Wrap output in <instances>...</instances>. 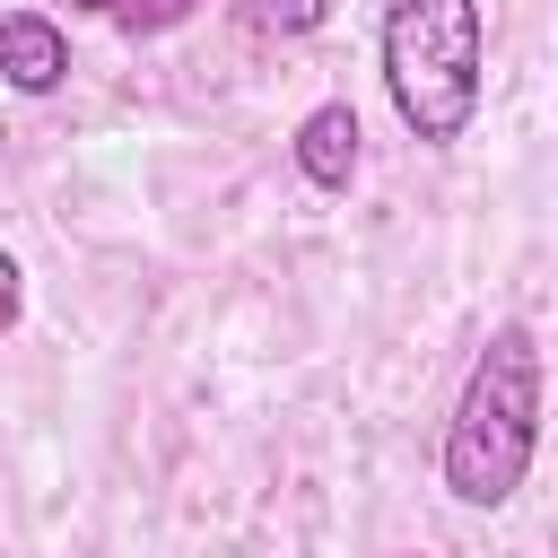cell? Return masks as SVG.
<instances>
[{
    "mask_svg": "<svg viewBox=\"0 0 558 558\" xmlns=\"http://www.w3.org/2000/svg\"><path fill=\"white\" fill-rule=\"evenodd\" d=\"M532 453H541V349L523 323H497L445 418V488L462 506H506Z\"/></svg>",
    "mask_w": 558,
    "mask_h": 558,
    "instance_id": "6da1fadb",
    "label": "cell"
},
{
    "mask_svg": "<svg viewBox=\"0 0 558 558\" xmlns=\"http://www.w3.org/2000/svg\"><path fill=\"white\" fill-rule=\"evenodd\" d=\"M480 61H488L480 0H392L384 9V87H392V113L410 122V140L445 148L471 131Z\"/></svg>",
    "mask_w": 558,
    "mask_h": 558,
    "instance_id": "7a4b0ae2",
    "label": "cell"
},
{
    "mask_svg": "<svg viewBox=\"0 0 558 558\" xmlns=\"http://www.w3.org/2000/svg\"><path fill=\"white\" fill-rule=\"evenodd\" d=\"M0 70H9L17 96H52L61 70H70V35L52 17H35V9H9L0 17Z\"/></svg>",
    "mask_w": 558,
    "mask_h": 558,
    "instance_id": "3957f363",
    "label": "cell"
},
{
    "mask_svg": "<svg viewBox=\"0 0 558 558\" xmlns=\"http://www.w3.org/2000/svg\"><path fill=\"white\" fill-rule=\"evenodd\" d=\"M296 166H305L314 192H349V174H357V113L349 105H314L296 122Z\"/></svg>",
    "mask_w": 558,
    "mask_h": 558,
    "instance_id": "277c9868",
    "label": "cell"
},
{
    "mask_svg": "<svg viewBox=\"0 0 558 558\" xmlns=\"http://www.w3.org/2000/svg\"><path fill=\"white\" fill-rule=\"evenodd\" d=\"M244 26H262V35H314L323 0H244Z\"/></svg>",
    "mask_w": 558,
    "mask_h": 558,
    "instance_id": "5b68a950",
    "label": "cell"
},
{
    "mask_svg": "<svg viewBox=\"0 0 558 558\" xmlns=\"http://www.w3.org/2000/svg\"><path fill=\"white\" fill-rule=\"evenodd\" d=\"M192 9H201V0H131L122 26H131V35H166V26H183Z\"/></svg>",
    "mask_w": 558,
    "mask_h": 558,
    "instance_id": "8992f818",
    "label": "cell"
},
{
    "mask_svg": "<svg viewBox=\"0 0 558 558\" xmlns=\"http://www.w3.org/2000/svg\"><path fill=\"white\" fill-rule=\"evenodd\" d=\"M17 305H26V288H17V262H0V323L17 331Z\"/></svg>",
    "mask_w": 558,
    "mask_h": 558,
    "instance_id": "52a82bcc",
    "label": "cell"
},
{
    "mask_svg": "<svg viewBox=\"0 0 558 558\" xmlns=\"http://www.w3.org/2000/svg\"><path fill=\"white\" fill-rule=\"evenodd\" d=\"M78 9H105V17H131V0H78Z\"/></svg>",
    "mask_w": 558,
    "mask_h": 558,
    "instance_id": "ba28073f",
    "label": "cell"
}]
</instances>
